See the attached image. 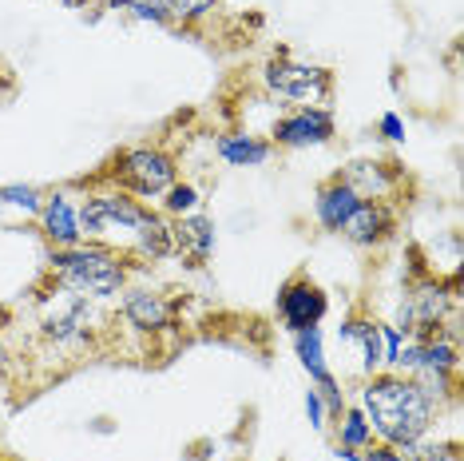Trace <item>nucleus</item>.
Listing matches in <instances>:
<instances>
[{
	"instance_id": "obj_16",
	"label": "nucleus",
	"mask_w": 464,
	"mask_h": 461,
	"mask_svg": "<svg viewBox=\"0 0 464 461\" xmlns=\"http://www.w3.org/2000/svg\"><path fill=\"white\" fill-rule=\"evenodd\" d=\"M342 338L345 342H357L365 350V370H377V366H382V327H377V322H365V319L345 322Z\"/></svg>"
},
{
	"instance_id": "obj_20",
	"label": "nucleus",
	"mask_w": 464,
	"mask_h": 461,
	"mask_svg": "<svg viewBox=\"0 0 464 461\" xmlns=\"http://www.w3.org/2000/svg\"><path fill=\"white\" fill-rule=\"evenodd\" d=\"M369 442H373V429H369L365 414L350 410V414H345V422H342V446L345 449H365Z\"/></svg>"
},
{
	"instance_id": "obj_22",
	"label": "nucleus",
	"mask_w": 464,
	"mask_h": 461,
	"mask_svg": "<svg viewBox=\"0 0 464 461\" xmlns=\"http://www.w3.org/2000/svg\"><path fill=\"white\" fill-rule=\"evenodd\" d=\"M195 207H198V191L191 183L167 187V211H171V215H187V211H195Z\"/></svg>"
},
{
	"instance_id": "obj_9",
	"label": "nucleus",
	"mask_w": 464,
	"mask_h": 461,
	"mask_svg": "<svg viewBox=\"0 0 464 461\" xmlns=\"http://www.w3.org/2000/svg\"><path fill=\"white\" fill-rule=\"evenodd\" d=\"M171 235H175L179 255L195 259V263H207L215 255V223L207 215H183L179 227H171Z\"/></svg>"
},
{
	"instance_id": "obj_28",
	"label": "nucleus",
	"mask_w": 464,
	"mask_h": 461,
	"mask_svg": "<svg viewBox=\"0 0 464 461\" xmlns=\"http://www.w3.org/2000/svg\"><path fill=\"white\" fill-rule=\"evenodd\" d=\"M5 362H8V354H5V346H0V370H5Z\"/></svg>"
},
{
	"instance_id": "obj_17",
	"label": "nucleus",
	"mask_w": 464,
	"mask_h": 461,
	"mask_svg": "<svg viewBox=\"0 0 464 461\" xmlns=\"http://www.w3.org/2000/svg\"><path fill=\"white\" fill-rule=\"evenodd\" d=\"M345 183H350L362 199H382L389 191V175H385L382 163H353Z\"/></svg>"
},
{
	"instance_id": "obj_11",
	"label": "nucleus",
	"mask_w": 464,
	"mask_h": 461,
	"mask_svg": "<svg viewBox=\"0 0 464 461\" xmlns=\"http://www.w3.org/2000/svg\"><path fill=\"white\" fill-rule=\"evenodd\" d=\"M123 319L140 330H163L167 322H171V307H167L163 295H155V290H131V295L123 299Z\"/></svg>"
},
{
	"instance_id": "obj_27",
	"label": "nucleus",
	"mask_w": 464,
	"mask_h": 461,
	"mask_svg": "<svg viewBox=\"0 0 464 461\" xmlns=\"http://www.w3.org/2000/svg\"><path fill=\"white\" fill-rule=\"evenodd\" d=\"M60 5H68V8H80V5H88V0H60Z\"/></svg>"
},
{
	"instance_id": "obj_12",
	"label": "nucleus",
	"mask_w": 464,
	"mask_h": 461,
	"mask_svg": "<svg viewBox=\"0 0 464 461\" xmlns=\"http://www.w3.org/2000/svg\"><path fill=\"white\" fill-rule=\"evenodd\" d=\"M40 219H44V230L56 243H64V247H80V211L68 203L64 195H52L44 207H40Z\"/></svg>"
},
{
	"instance_id": "obj_6",
	"label": "nucleus",
	"mask_w": 464,
	"mask_h": 461,
	"mask_svg": "<svg viewBox=\"0 0 464 461\" xmlns=\"http://www.w3.org/2000/svg\"><path fill=\"white\" fill-rule=\"evenodd\" d=\"M330 135H334V115L325 108H298L274 128V140L286 143V148H314V143H325Z\"/></svg>"
},
{
	"instance_id": "obj_26",
	"label": "nucleus",
	"mask_w": 464,
	"mask_h": 461,
	"mask_svg": "<svg viewBox=\"0 0 464 461\" xmlns=\"http://www.w3.org/2000/svg\"><path fill=\"white\" fill-rule=\"evenodd\" d=\"M382 132H385V140H405V123H401V115H382Z\"/></svg>"
},
{
	"instance_id": "obj_13",
	"label": "nucleus",
	"mask_w": 464,
	"mask_h": 461,
	"mask_svg": "<svg viewBox=\"0 0 464 461\" xmlns=\"http://www.w3.org/2000/svg\"><path fill=\"white\" fill-rule=\"evenodd\" d=\"M357 203H362V195H357L345 180L325 183L322 191H318V223L330 227V230H337V227L345 223V215H350Z\"/></svg>"
},
{
	"instance_id": "obj_25",
	"label": "nucleus",
	"mask_w": 464,
	"mask_h": 461,
	"mask_svg": "<svg viewBox=\"0 0 464 461\" xmlns=\"http://www.w3.org/2000/svg\"><path fill=\"white\" fill-rule=\"evenodd\" d=\"M305 414H310V426H325L322 422V414H325V402H322V394L318 390H310V394H305Z\"/></svg>"
},
{
	"instance_id": "obj_24",
	"label": "nucleus",
	"mask_w": 464,
	"mask_h": 461,
	"mask_svg": "<svg viewBox=\"0 0 464 461\" xmlns=\"http://www.w3.org/2000/svg\"><path fill=\"white\" fill-rule=\"evenodd\" d=\"M337 457H345V461H409V457H401V454H389V449H373V454H357V449H345V454H337Z\"/></svg>"
},
{
	"instance_id": "obj_4",
	"label": "nucleus",
	"mask_w": 464,
	"mask_h": 461,
	"mask_svg": "<svg viewBox=\"0 0 464 461\" xmlns=\"http://www.w3.org/2000/svg\"><path fill=\"white\" fill-rule=\"evenodd\" d=\"M115 180L135 195H163L167 187H175V160L160 148H135L128 155H120L115 163Z\"/></svg>"
},
{
	"instance_id": "obj_7",
	"label": "nucleus",
	"mask_w": 464,
	"mask_h": 461,
	"mask_svg": "<svg viewBox=\"0 0 464 461\" xmlns=\"http://www.w3.org/2000/svg\"><path fill=\"white\" fill-rule=\"evenodd\" d=\"M278 310H282V319H286V327L298 334V330H310V327H318L322 322V314H325V295L314 282H305V279H294L286 290H282V299H278Z\"/></svg>"
},
{
	"instance_id": "obj_10",
	"label": "nucleus",
	"mask_w": 464,
	"mask_h": 461,
	"mask_svg": "<svg viewBox=\"0 0 464 461\" xmlns=\"http://www.w3.org/2000/svg\"><path fill=\"white\" fill-rule=\"evenodd\" d=\"M88 330V299L83 295H72L64 302H56V310L44 319V334L56 342H72Z\"/></svg>"
},
{
	"instance_id": "obj_8",
	"label": "nucleus",
	"mask_w": 464,
	"mask_h": 461,
	"mask_svg": "<svg viewBox=\"0 0 464 461\" xmlns=\"http://www.w3.org/2000/svg\"><path fill=\"white\" fill-rule=\"evenodd\" d=\"M337 230H342L350 243L369 247V243H382L389 230H393V215H389V207H382L377 199H362V203L345 215V223Z\"/></svg>"
},
{
	"instance_id": "obj_15",
	"label": "nucleus",
	"mask_w": 464,
	"mask_h": 461,
	"mask_svg": "<svg viewBox=\"0 0 464 461\" xmlns=\"http://www.w3.org/2000/svg\"><path fill=\"white\" fill-rule=\"evenodd\" d=\"M135 235H140V250L151 259H167L175 250V235H171V227H167V219L151 215V211L143 215V223L135 227Z\"/></svg>"
},
{
	"instance_id": "obj_2",
	"label": "nucleus",
	"mask_w": 464,
	"mask_h": 461,
	"mask_svg": "<svg viewBox=\"0 0 464 461\" xmlns=\"http://www.w3.org/2000/svg\"><path fill=\"white\" fill-rule=\"evenodd\" d=\"M52 275L83 299H103V295H115V290L123 287L128 270H123V263L115 255H108V250L64 247L52 255Z\"/></svg>"
},
{
	"instance_id": "obj_1",
	"label": "nucleus",
	"mask_w": 464,
	"mask_h": 461,
	"mask_svg": "<svg viewBox=\"0 0 464 461\" xmlns=\"http://www.w3.org/2000/svg\"><path fill=\"white\" fill-rule=\"evenodd\" d=\"M362 414L369 429L389 446H409L429 434L432 397L417 382H405L397 374H382L362 390Z\"/></svg>"
},
{
	"instance_id": "obj_14",
	"label": "nucleus",
	"mask_w": 464,
	"mask_h": 461,
	"mask_svg": "<svg viewBox=\"0 0 464 461\" xmlns=\"http://www.w3.org/2000/svg\"><path fill=\"white\" fill-rule=\"evenodd\" d=\"M218 155L235 167H250V163H266L270 160V143L255 140V135H227L218 140Z\"/></svg>"
},
{
	"instance_id": "obj_21",
	"label": "nucleus",
	"mask_w": 464,
	"mask_h": 461,
	"mask_svg": "<svg viewBox=\"0 0 464 461\" xmlns=\"http://www.w3.org/2000/svg\"><path fill=\"white\" fill-rule=\"evenodd\" d=\"M163 5H167V16H171V20L195 25V20H203L207 13H215L218 0H163Z\"/></svg>"
},
{
	"instance_id": "obj_5",
	"label": "nucleus",
	"mask_w": 464,
	"mask_h": 461,
	"mask_svg": "<svg viewBox=\"0 0 464 461\" xmlns=\"http://www.w3.org/2000/svg\"><path fill=\"white\" fill-rule=\"evenodd\" d=\"M147 207H140L128 195H92L80 207V230L83 235H108V230H135L143 223Z\"/></svg>"
},
{
	"instance_id": "obj_23",
	"label": "nucleus",
	"mask_w": 464,
	"mask_h": 461,
	"mask_svg": "<svg viewBox=\"0 0 464 461\" xmlns=\"http://www.w3.org/2000/svg\"><path fill=\"white\" fill-rule=\"evenodd\" d=\"M0 199L13 207H24V211H40V207H44L36 187H0Z\"/></svg>"
},
{
	"instance_id": "obj_19",
	"label": "nucleus",
	"mask_w": 464,
	"mask_h": 461,
	"mask_svg": "<svg viewBox=\"0 0 464 461\" xmlns=\"http://www.w3.org/2000/svg\"><path fill=\"white\" fill-rule=\"evenodd\" d=\"M111 8H123V13H131L135 20H151V25H171L163 0H111Z\"/></svg>"
},
{
	"instance_id": "obj_3",
	"label": "nucleus",
	"mask_w": 464,
	"mask_h": 461,
	"mask_svg": "<svg viewBox=\"0 0 464 461\" xmlns=\"http://www.w3.org/2000/svg\"><path fill=\"white\" fill-rule=\"evenodd\" d=\"M266 88L282 100L314 108V103H322L330 96V72L318 64H298V60H290L286 52H282V56H274L266 64Z\"/></svg>"
},
{
	"instance_id": "obj_18",
	"label": "nucleus",
	"mask_w": 464,
	"mask_h": 461,
	"mask_svg": "<svg viewBox=\"0 0 464 461\" xmlns=\"http://www.w3.org/2000/svg\"><path fill=\"white\" fill-rule=\"evenodd\" d=\"M298 358H302V366L310 370V378L318 382V386L330 378V370H325V358H322V334H318V327L298 330Z\"/></svg>"
}]
</instances>
